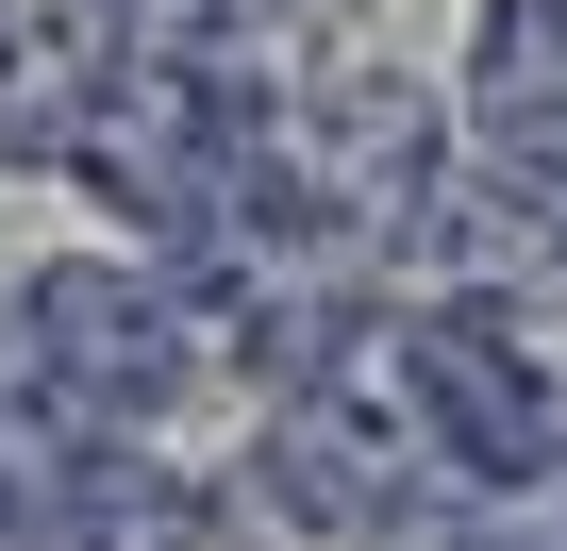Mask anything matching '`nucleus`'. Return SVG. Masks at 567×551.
Here are the masks:
<instances>
[{"label": "nucleus", "mask_w": 567, "mask_h": 551, "mask_svg": "<svg viewBox=\"0 0 567 551\" xmlns=\"http://www.w3.org/2000/svg\"><path fill=\"white\" fill-rule=\"evenodd\" d=\"M200 351H217L200 302L167 267H134V251H51V267H18V302H0V401L34 435H68V451L184 418Z\"/></svg>", "instance_id": "obj_1"}, {"label": "nucleus", "mask_w": 567, "mask_h": 551, "mask_svg": "<svg viewBox=\"0 0 567 551\" xmlns=\"http://www.w3.org/2000/svg\"><path fill=\"white\" fill-rule=\"evenodd\" d=\"M267 134H284V101L250 84V51H117L101 101L68 118V167H84L134 234L217 251V234L250 217V184H267Z\"/></svg>", "instance_id": "obj_2"}, {"label": "nucleus", "mask_w": 567, "mask_h": 551, "mask_svg": "<svg viewBox=\"0 0 567 551\" xmlns=\"http://www.w3.org/2000/svg\"><path fill=\"white\" fill-rule=\"evenodd\" d=\"M368 335H384V385H401V418H417V451H434L451 501H534V484H567V385H550L484 302H368Z\"/></svg>", "instance_id": "obj_3"}, {"label": "nucleus", "mask_w": 567, "mask_h": 551, "mask_svg": "<svg viewBox=\"0 0 567 551\" xmlns=\"http://www.w3.org/2000/svg\"><path fill=\"white\" fill-rule=\"evenodd\" d=\"M451 151H467L501 201L567 217V0H484V18H467V101H451Z\"/></svg>", "instance_id": "obj_4"}, {"label": "nucleus", "mask_w": 567, "mask_h": 551, "mask_svg": "<svg viewBox=\"0 0 567 551\" xmlns=\"http://www.w3.org/2000/svg\"><path fill=\"white\" fill-rule=\"evenodd\" d=\"M0 534H18V551H200L217 518H200V484L151 468L134 435H84V451H51L18 501H0Z\"/></svg>", "instance_id": "obj_5"}, {"label": "nucleus", "mask_w": 567, "mask_h": 551, "mask_svg": "<svg viewBox=\"0 0 567 551\" xmlns=\"http://www.w3.org/2000/svg\"><path fill=\"white\" fill-rule=\"evenodd\" d=\"M117 68V18L101 0H0V151L18 167H68V118L101 101Z\"/></svg>", "instance_id": "obj_6"}, {"label": "nucleus", "mask_w": 567, "mask_h": 551, "mask_svg": "<svg viewBox=\"0 0 567 551\" xmlns=\"http://www.w3.org/2000/svg\"><path fill=\"white\" fill-rule=\"evenodd\" d=\"M101 18H117V51H250L267 0H101Z\"/></svg>", "instance_id": "obj_7"}]
</instances>
